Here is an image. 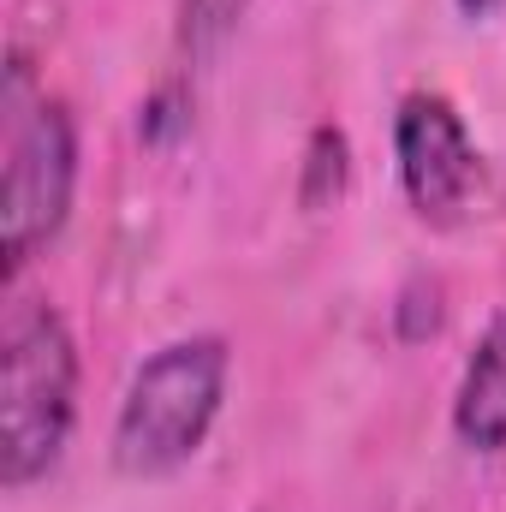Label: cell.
<instances>
[{"mask_svg":"<svg viewBox=\"0 0 506 512\" xmlns=\"http://www.w3.org/2000/svg\"><path fill=\"white\" fill-rule=\"evenodd\" d=\"M453 423H459V435H465L471 447H483V453L506 447V316L489 322L477 358L465 364Z\"/></svg>","mask_w":506,"mask_h":512,"instance_id":"cell-5","label":"cell"},{"mask_svg":"<svg viewBox=\"0 0 506 512\" xmlns=\"http://www.w3.org/2000/svg\"><path fill=\"white\" fill-rule=\"evenodd\" d=\"M78 179V131L60 102H36L18 114L12 149H6V185H0V227H6V268H24L42 251L66 209Z\"/></svg>","mask_w":506,"mask_h":512,"instance_id":"cell-3","label":"cell"},{"mask_svg":"<svg viewBox=\"0 0 506 512\" xmlns=\"http://www.w3.org/2000/svg\"><path fill=\"white\" fill-rule=\"evenodd\" d=\"M251 0H179V42L191 60H209L245 18Z\"/></svg>","mask_w":506,"mask_h":512,"instance_id":"cell-6","label":"cell"},{"mask_svg":"<svg viewBox=\"0 0 506 512\" xmlns=\"http://www.w3.org/2000/svg\"><path fill=\"white\" fill-rule=\"evenodd\" d=\"M221 387H227V346L215 334L155 352L120 405V429H114L120 471L161 477V471L185 465L221 411Z\"/></svg>","mask_w":506,"mask_h":512,"instance_id":"cell-2","label":"cell"},{"mask_svg":"<svg viewBox=\"0 0 506 512\" xmlns=\"http://www.w3.org/2000/svg\"><path fill=\"white\" fill-rule=\"evenodd\" d=\"M78 399V352L66 322L48 304H18L6 322V358H0V483L24 489L36 483L66 435Z\"/></svg>","mask_w":506,"mask_h":512,"instance_id":"cell-1","label":"cell"},{"mask_svg":"<svg viewBox=\"0 0 506 512\" xmlns=\"http://www.w3.org/2000/svg\"><path fill=\"white\" fill-rule=\"evenodd\" d=\"M399 179L423 221L447 227L459 221L471 185H477V149L465 137V120L447 96H405L399 108Z\"/></svg>","mask_w":506,"mask_h":512,"instance_id":"cell-4","label":"cell"},{"mask_svg":"<svg viewBox=\"0 0 506 512\" xmlns=\"http://www.w3.org/2000/svg\"><path fill=\"white\" fill-rule=\"evenodd\" d=\"M459 6H465V12H471V18H483V12H495V6H501V0H459Z\"/></svg>","mask_w":506,"mask_h":512,"instance_id":"cell-9","label":"cell"},{"mask_svg":"<svg viewBox=\"0 0 506 512\" xmlns=\"http://www.w3.org/2000/svg\"><path fill=\"white\" fill-rule=\"evenodd\" d=\"M399 328H405V340H423V334H435V328H441V292L417 280V286L405 292V304H399Z\"/></svg>","mask_w":506,"mask_h":512,"instance_id":"cell-8","label":"cell"},{"mask_svg":"<svg viewBox=\"0 0 506 512\" xmlns=\"http://www.w3.org/2000/svg\"><path fill=\"white\" fill-rule=\"evenodd\" d=\"M346 191V137L322 126L310 137V167H304V203H328Z\"/></svg>","mask_w":506,"mask_h":512,"instance_id":"cell-7","label":"cell"}]
</instances>
